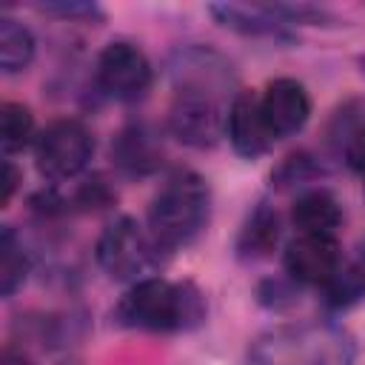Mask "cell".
<instances>
[{
	"instance_id": "1",
	"label": "cell",
	"mask_w": 365,
	"mask_h": 365,
	"mask_svg": "<svg viewBox=\"0 0 365 365\" xmlns=\"http://www.w3.org/2000/svg\"><path fill=\"white\" fill-rule=\"evenodd\" d=\"M208 305L202 291L188 279L145 277L137 279L117 302V322L151 334L194 331L205 322Z\"/></svg>"
},
{
	"instance_id": "2",
	"label": "cell",
	"mask_w": 365,
	"mask_h": 365,
	"mask_svg": "<svg viewBox=\"0 0 365 365\" xmlns=\"http://www.w3.org/2000/svg\"><path fill=\"white\" fill-rule=\"evenodd\" d=\"M211 220V188L191 168H174L148 205V237L157 257L191 245Z\"/></svg>"
},
{
	"instance_id": "3",
	"label": "cell",
	"mask_w": 365,
	"mask_h": 365,
	"mask_svg": "<svg viewBox=\"0 0 365 365\" xmlns=\"http://www.w3.org/2000/svg\"><path fill=\"white\" fill-rule=\"evenodd\" d=\"M354 339L331 322H297L259 334L248 365H354Z\"/></svg>"
},
{
	"instance_id": "4",
	"label": "cell",
	"mask_w": 365,
	"mask_h": 365,
	"mask_svg": "<svg viewBox=\"0 0 365 365\" xmlns=\"http://www.w3.org/2000/svg\"><path fill=\"white\" fill-rule=\"evenodd\" d=\"M31 151H34L37 171L46 180L66 182L86 171L94 154V137L80 120L63 117V120L48 123L43 131H37Z\"/></svg>"
},
{
	"instance_id": "5",
	"label": "cell",
	"mask_w": 365,
	"mask_h": 365,
	"mask_svg": "<svg viewBox=\"0 0 365 365\" xmlns=\"http://www.w3.org/2000/svg\"><path fill=\"white\" fill-rule=\"evenodd\" d=\"M94 259L106 271V277L117 282H137V277L157 259L148 228H143L134 217H114L97 237Z\"/></svg>"
},
{
	"instance_id": "6",
	"label": "cell",
	"mask_w": 365,
	"mask_h": 365,
	"mask_svg": "<svg viewBox=\"0 0 365 365\" xmlns=\"http://www.w3.org/2000/svg\"><path fill=\"white\" fill-rule=\"evenodd\" d=\"M94 80L97 88L117 103H140L154 83V68L137 43L111 40L97 54Z\"/></svg>"
},
{
	"instance_id": "7",
	"label": "cell",
	"mask_w": 365,
	"mask_h": 365,
	"mask_svg": "<svg viewBox=\"0 0 365 365\" xmlns=\"http://www.w3.org/2000/svg\"><path fill=\"white\" fill-rule=\"evenodd\" d=\"M282 265L291 282L325 288L342 265V248L328 234H297L282 254Z\"/></svg>"
},
{
	"instance_id": "8",
	"label": "cell",
	"mask_w": 365,
	"mask_h": 365,
	"mask_svg": "<svg viewBox=\"0 0 365 365\" xmlns=\"http://www.w3.org/2000/svg\"><path fill=\"white\" fill-rule=\"evenodd\" d=\"M259 108L274 140H285L299 134L311 120V94L294 77H274L259 94Z\"/></svg>"
},
{
	"instance_id": "9",
	"label": "cell",
	"mask_w": 365,
	"mask_h": 365,
	"mask_svg": "<svg viewBox=\"0 0 365 365\" xmlns=\"http://www.w3.org/2000/svg\"><path fill=\"white\" fill-rule=\"evenodd\" d=\"M225 137H228L231 148L245 160H257V157L271 151L274 134H271V128L262 117L257 91L240 88L231 97L228 114H225Z\"/></svg>"
},
{
	"instance_id": "10",
	"label": "cell",
	"mask_w": 365,
	"mask_h": 365,
	"mask_svg": "<svg viewBox=\"0 0 365 365\" xmlns=\"http://www.w3.org/2000/svg\"><path fill=\"white\" fill-rule=\"evenodd\" d=\"M325 145L348 168L365 174V97H348L325 123Z\"/></svg>"
},
{
	"instance_id": "11",
	"label": "cell",
	"mask_w": 365,
	"mask_h": 365,
	"mask_svg": "<svg viewBox=\"0 0 365 365\" xmlns=\"http://www.w3.org/2000/svg\"><path fill=\"white\" fill-rule=\"evenodd\" d=\"M111 160L128 177H148L163 165V140L145 123H128L111 140Z\"/></svg>"
},
{
	"instance_id": "12",
	"label": "cell",
	"mask_w": 365,
	"mask_h": 365,
	"mask_svg": "<svg viewBox=\"0 0 365 365\" xmlns=\"http://www.w3.org/2000/svg\"><path fill=\"white\" fill-rule=\"evenodd\" d=\"M208 14L228 31H237L242 37H268V40H279V43H291L294 34L288 29V23H282L271 6H240V3H211Z\"/></svg>"
},
{
	"instance_id": "13",
	"label": "cell",
	"mask_w": 365,
	"mask_h": 365,
	"mask_svg": "<svg viewBox=\"0 0 365 365\" xmlns=\"http://www.w3.org/2000/svg\"><path fill=\"white\" fill-rule=\"evenodd\" d=\"M291 222L299 234L336 237V228L342 225V205L328 188H305L291 205Z\"/></svg>"
},
{
	"instance_id": "14",
	"label": "cell",
	"mask_w": 365,
	"mask_h": 365,
	"mask_svg": "<svg viewBox=\"0 0 365 365\" xmlns=\"http://www.w3.org/2000/svg\"><path fill=\"white\" fill-rule=\"evenodd\" d=\"M277 242H279V214L274 205L257 202L248 211V217L237 234V257L242 262L265 259V257H271Z\"/></svg>"
},
{
	"instance_id": "15",
	"label": "cell",
	"mask_w": 365,
	"mask_h": 365,
	"mask_svg": "<svg viewBox=\"0 0 365 365\" xmlns=\"http://www.w3.org/2000/svg\"><path fill=\"white\" fill-rule=\"evenodd\" d=\"M322 291V299L331 311H348L365 302V242H359L351 251V257H342V265Z\"/></svg>"
},
{
	"instance_id": "16",
	"label": "cell",
	"mask_w": 365,
	"mask_h": 365,
	"mask_svg": "<svg viewBox=\"0 0 365 365\" xmlns=\"http://www.w3.org/2000/svg\"><path fill=\"white\" fill-rule=\"evenodd\" d=\"M37 54V40L29 26L3 14L0 17V68L3 74H20L31 66Z\"/></svg>"
},
{
	"instance_id": "17",
	"label": "cell",
	"mask_w": 365,
	"mask_h": 365,
	"mask_svg": "<svg viewBox=\"0 0 365 365\" xmlns=\"http://www.w3.org/2000/svg\"><path fill=\"white\" fill-rule=\"evenodd\" d=\"M31 257L11 225L0 228V297H14L29 279Z\"/></svg>"
},
{
	"instance_id": "18",
	"label": "cell",
	"mask_w": 365,
	"mask_h": 365,
	"mask_svg": "<svg viewBox=\"0 0 365 365\" xmlns=\"http://www.w3.org/2000/svg\"><path fill=\"white\" fill-rule=\"evenodd\" d=\"M37 131H34V114L29 106L6 100L0 106V145H3V157L20 154L29 145H34Z\"/></svg>"
},
{
	"instance_id": "19",
	"label": "cell",
	"mask_w": 365,
	"mask_h": 365,
	"mask_svg": "<svg viewBox=\"0 0 365 365\" xmlns=\"http://www.w3.org/2000/svg\"><path fill=\"white\" fill-rule=\"evenodd\" d=\"M319 174H322V165L308 151H294L274 168L271 180H274L277 188H288V185H297V182H308Z\"/></svg>"
},
{
	"instance_id": "20",
	"label": "cell",
	"mask_w": 365,
	"mask_h": 365,
	"mask_svg": "<svg viewBox=\"0 0 365 365\" xmlns=\"http://www.w3.org/2000/svg\"><path fill=\"white\" fill-rule=\"evenodd\" d=\"M37 11L54 14V17L71 20V23H100L103 20V9L97 3H40Z\"/></svg>"
},
{
	"instance_id": "21",
	"label": "cell",
	"mask_w": 365,
	"mask_h": 365,
	"mask_svg": "<svg viewBox=\"0 0 365 365\" xmlns=\"http://www.w3.org/2000/svg\"><path fill=\"white\" fill-rule=\"evenodd\" d=\"M111 200H114V191H111L100 177L83 182L80 191H77V197H74V202L83 205L86 211H88V208H103V205H108Z\"/></svg>"
},
{
	"instance_id": "22",
	"label": "cell",
	"mask_w": 365,
	"mask_h": 365,
	"mask_svg": "<svg viewBox=\"0 0 365 365\" xmlns=\"http://www.w3.org/2000/svg\"><path fill=\"white\" fill-rule=\"evenodd\" d=\"M20 182H23V171L14 165L11 157H6V160H3V194H0V205H3V208L11 202V197L17 194Z\"/></svg>"
},
{
	"instance_id": "23",
	"label": "cell",
	"mask_w": 365,
	"mask_h": 365,
	"mask_svg": "<svg viewBox=\"0 0 365 365\" xmlns=\"http://www.w3.org/2000/svg\"><path fill=\"white\" fill-rule=\"evenodd\" d=\"M0 365H31V359L17 348H6L0 356Z\"/></svg>"
},
{
	"instance_id": "24",
	"label": "cell",
	"mask_w": 365,
	"mask_h": 365,
	"mask_svg": "<svg viewBox=\"0 0 365 365\" xmlns=\"http://www.w3.org/2000/svg\"><path fill=\"white\" fill-rule=\"evenodd\" d=\"M359 68H362V71H365V54H362V57H359Z\"/></svg>"
},
{
	"instance_id": "25",
	"label": "cell",
	"mask_w": 365,
	"mask_h": 365,
	"mask_svg": "<svg viewBox=\"0 0 365 365\" xmlns=\"http://www.w3.org/2000/svg\"><path fill=\"white\" fill-rule=\"evenodd\" d=\"M362 177H365V174H362ZM362 188H365V182H362Z\"/></svg>"
}]
</instances>
